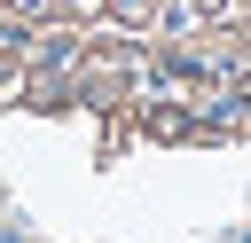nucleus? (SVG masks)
Instances as JSON below:
<instances>
[{
	"label": "nucleus",
	"instance_id": "nucleus-1",
	"mask_svg": "<svg viewBox=\"0 0 251 243\" xmlns=\"http://www.w3.org/2000/svg\"><path fill=\"white\" fill-rule=\"evenodd\" d=\"M157 8H165V0H110V16H118V24H141V16H157Z\"/></svg>",
	"mask_w": 251,
	"mask_h": 243
},
{
	"label": "nucleus",
	"instance_id": "nucleus-2",
	"mask_svg": "<svg viewBox=\"0 0 251 243\" xmlns=\"http://www.w3.org/2000/svg\"><path fill=\"white\" fill-rule=\"evenodd\" d=\"M0 8H8V16H24V24H39V16H55L63 0H0Z\"/></svg>",
	"mask_w": 251,
	"mask_h": 243
},
{
	"label": "nucleus",
	"instance_id": "nucleus-3",
	"mask_svg": "<svg viewBox=\"0 0 251 243\" xmlns=\"http://www.w3.org/2000/svg\"><path fill=\"white\" fill-rule=\"evenodd\" d=\"M235 243H251V227H243V235H235Z\"/></svg>",
	"mask_w": 251,
	"mask_h": 243
}]
</instances>
